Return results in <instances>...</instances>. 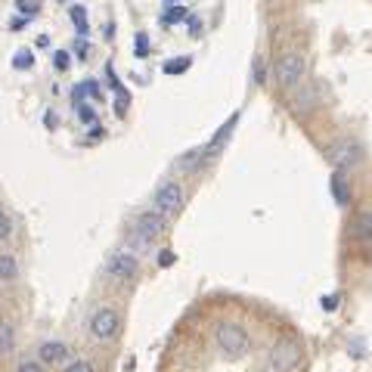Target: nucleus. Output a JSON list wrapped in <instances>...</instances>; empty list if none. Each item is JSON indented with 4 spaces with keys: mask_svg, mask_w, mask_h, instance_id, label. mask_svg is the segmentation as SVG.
Listing matches in <instances>:
<instances>
[{
    "mask_svg": "<svg viewBox=\"0 0 372 372\" xmlns=\"http://www.w3.org/2000/svg\"><path fill=\"white\" fill-rule=\"evenodd\" d=\"M214 338H217V347L227 356H232V360H239V356H245L252 351V338H248V332L239 323H221Z\"/></svg>",
    "mask_w": 372,
    "mask_h": 372,
    "instance_id": "f257e3e1",
    "label": "nucleus"
},
{
    "mask_svg": "<svg viewBox=\"0 0 372 372\" xmlns=\"http://www.w3.org/2000/svg\"><path fill=\"white\" fill-rule=\"evenodd\" d=\"M301 360H304V351L294 338H279L273 351H270V363H273L276 372H294L301 366Z\"/></svg>",
    "mask_w": 372,
    "mask_h": 372,
    "instance_id": "f03ea898",
    "label": "nucleus"
},
{
    "mask_svg": "<svg viewBox=\"0 0 372 372\" xmlns=\"http://www.w3.org/2000/svg\"><path fill=\"white\" fill-rule=\"evenodd\" d=\"M273 78L279 87H294V84L304 78V56H298V53H283V56L273 62Z\"/></svg>",
    "mask_w": 372,
    "mask_h": 372,
    "instance_id": "7ed1b4c3",
    "label": "nucleus"
},
{
    "mask_svg": "<svg viewBox=\"0 0 372 372\" xmlns=\"http://www.w3.org/2000/svg\"><path fill=\"white\" fill-rule=\"evenodd\" d=\"M118 310L115 307H99L97 314H93V320H90V332H93V338L97 341H112L115 335H118Z\"/></svg>",
    "mask_w": 372,
    "mask_h": 372,
    "instance_id": "20e7f679",
    "label": "nucleus"
},
{
    "mask_svg": "<svg viewBox=\"0 0 372 372\" xmlns=\"http://www.w3.org/2000/svg\"><path fill=\"white\" fill-rule=\"evenodd\" d=\"M155 211H161V214H180L183 211V190H180V183H161L159 190H155Z\"/></svg>",
    "mask_w": 372,
    "mask_h": 372,
    "instance_id": "39448f33",
    "label": "nucleus"
},
{
    "mask_svg": "<svg viewBox=\"0 0 372 372\" xmlns=\"http://www.w3.org/2000/svg\"><path fill=\"white\" fill-rule=\"evenodd\" d=\"M134 232L143 242H152V239H159L161 232H165V214L161 211H143L134 217Z\"/></svg>",
    "mask_w": 372,
    "mask_h": 372,
    "instance_id": "423d86ee",
    "label": "nucleus"
},
{
    "mask_svg": "<svg viewBox=\"0 0 372 372\" xmlns=\"http://www.w3.org/2000/svg\"><path fill=\"white\" fill-rule=\"evenodd\" d=\"M106 273L115 276V279H134L140 273V261L128 252H115L112 258L106 261Z\"/></svg>",
    "mask_w": 372,
    "mask_h": 372,
    "instance_id": "0eeeda50",
    "label": "nucleus"
},
{
    "mask_svg": "<svg viewBox=\"0 0 372 372\" xmlns=\"http://www.w3.org/2000/svg\"><path fill=\"white\" fill-rule=\"evenodd\" d=\"M360 143H354V140H341V143L335 146V152H332V165H335V170H341L345 174L347 168H354L356 161H360Z\"/></svg>",
    "mask_w": 372,
    "mask_h": 372,
    "instance_id": "6e6552de",
    "label": "nucleus"
},
{
    "mask_svg": "<svg viewBox=\"0 0 372 372\" xmlns=\"http://www.w3.org/2000/svg\"><path fill=\"white\" fill-rule=\"evenodd\" d=\"M239 118H242V112H232V115H230V118H227V121H223V124H221V128H217V134L211 137V143H208V146H205V152H208V159H214V155H217V152H221V149H223V146H227V140H230V134H232V130H236V124H239Z\"/></svg>",
    "mask_w": 372,
    "mask_h": 372,
    "instance_id": "1a4fd4ad",
    "label": "nucleus"
},
{
    "mask_svg": "<svg viewBox=\"0 0 372 372\" xmlns=\"http://www.w3.org/2000/svg\"><path fill=\"white\" fill-rule=\"evenodd\" d=\"M37 360H41V363L68 360V345H66V341H44V345L37 347Z\"/></svg>",
    "mask_w": 372,
    "mask_h": 372,
    "instance_id": "9d476101",
    "label": "nucleus"
},
{
    "mask_svg": "<svg viewBox=\"0 0 372 372\" xmlns=\"http://www.w3.org/2000/svg\"><path fill=\"white\" fill-rule=\"evenodd\" d=\"M208 152H205V146H199V149H190L186 155H180V170H186V174H192V170H199V168H205L208 165Z\"/></svg>",
    "mask_w": 372,
    "mask_h": 372,
    "instance_id": "9b49d317",
    "label": "nucleus"
},
{
    "mask_svg": "<svg viewBox=\"0 0 372 372\" xmlns=\"http://www.w3.org/2000/svg\"><path fill=\"white\" fill-rule=\"evenodd\" d=\"M332 196H335V202H338L341 208L351 202V192H347V183H345V174H341V170L332 174Z\"/></svg>",
    "mask_w": 372,
    "mask_h": 372,
    "instance_id": "f8f14e48",
    "label": "nucleus"
},
{
    "mask_svg": "<svg viewBox=\"0 0 372 372\" xmlns=\"http://www.w3.org/2000/svg\"><path fill=\"white\" fill-rule=\"evenodd\" d=\"M19 276V261L13 254H0V283H13Z\"/></svg>",
    "mask_w": 372,
    "mask_h": 372,
    "instance_id": "ddd939ff",
    "label": "nucleus"
},
{
    "mask_svg": "<svg viewBox=\"0 0 372 372\" xmlns=\"http://www.w3.org/2000/svg\"><path fill=\"white\" fill-rule=\"evenodd\" d=\"M354 232H356V239H363V242H372V211H363L360 217H356Z\"/></svg>",
    "mask_w": 372,
    "mask_h": 372,
    "instance_id": "4468645a",
    "label": "nucleus"
},
{
    "mask_svg": "<svg viewBox=\"0 0 372 372\" xmlns=\"http://www.w3.org/2000/svg\"><path fill=\"white\" fill-rule=\"evenodd\" d=\"M13 326L6 323V320H0V356H6L13 351Z\"/></svg>",
    "mask_w": 372,
    "mask_h": 372,
    "instance_id": "2eb2a0df",
    "label": "nucleus"
},
{
    "mask_svg": "<svg viewBox=\"0 0 372 372\" xmlns=\"http://www.w3.org/2000/svg\"><path fill=\"white\" fill-rule=\"evenodd\" d=\"M252 81H254V87H264V81H267V59L264 56H254L252 62Z\"/></svg>",
    "mask_w": 372,
    "mask_h": 372,
    "instance_id": "dca6fc26",
    "label": "nucleus"
},
{
    "mask_svg": "<svg viewBox=\"0 0 372 372\" xmlns=\"http://www.w3.org/2000/svg\"><path fill=\"white\" fill-rule=\"evenodd\" d=\"M186 16H190V13H186V6L174 4V6H170V10H168L165 16H161V25H177V22H183Z\"/></svg>",
    "mask_w": 372,
    "mask_h": 372,
    "instance_id": "f3484780",
    "label": "nucleus"
},
{
    "mask_svg": "<svg viewBox=\"0 0 372 372\" xmlns=\"http://www.w3.org/2000/svg\"><path fill=\"white\" fill-rule=\"evenodd\" d=\"M68 16H72L78 35H87V10H84V6H72V10H68Z\"/></svg>",
    "mask_w": 372,
    "mask_h": 372,
    "instance_id": "a211bd4d",
    "label": "nucleus"
},
{
    "mask_svg": "<svg viewBox=\"0 0 372 372\" xmlns=\"http://www.w3.org/2000/svg\"><path fill=\"white\" fill-rule=\"evenodd\" d=\"M190 66H192V59H190V56H177V59L165 62V75H180V72H186Z\"/></svg>",
    "mask_w": 372,
    "mask_h": 372,
    "instance_id": "6ab92c4d",
    "label": "nucleus"
},
{
    "mask_svg": "<svg viewBox=\"0 0 372 372\" xmlns=\"http://www.w3.org/2000/svg\"><path fill=\"white\" fill-rule=\"evenodd\" d=\"M16 10L28 19V16H35L37 10H41V0H16Z\"/></svg>",
    "mask_w": 372,
    "mask_h": 372,
    "instance_id": "aec40b11",
    "label": "nucleus"
},
{
    "mask_svg": "<svg viewBox=\"0 0 372 372\" xmlns=\"http://www.w3.org/2000/svg\"><path fill=\"white\" fill-rule=\"evenodd\" d=\"M78 118H81V124H97V108L93 106H84V103H78Z\"/></svg>",
    "mask_w": 372,
    "mask_h": 372,
    "instance_id": "412c9836",
    "label": "nucleus"
},
{
    "mask_svg": "<svg viewBox=\"0 0 372 372\" xmlns=\"http://www.w3.org/2000/svg\"><path fill=\"white\" fill-rule=\"evenodd\" d=\"M68 66H72V56H68L66 50L53 53V68H56V72H68Z\"/></svg>",
    "mask_w": 372,
    "mask_h": 372,
    "instance_id": "4be33fe9",
    "label": "nucleus"
},
{
    "mask_svg": "<svg viewBox=\"0 0 372 372\" xmlns=\"http://www.w3.org/2000/svg\"><path fill=\"white\" fill-rule=\"evenodd\" d=\"M134 53H137L140 59L149 56V35H137V41H134Z\"/></svg>",
    "mask_w": 372,
    "mask_h": 372,
    "instance_id": "5701e85b",
    "label": "nucleus"
},
{
    "mask_svg": "<svg viewBox=\"0 0 372 372\" xmlns=\"http://www.w3.org/2000/svg\"><path fill=\"white\" fill-rule=\"evenodd\" d=\"M31 59H35V56H31V50H19V53L13 56V66L25 72V68H31Z\"/></svg>",
    "mask_w": 372,
    "mask_h": 372,
    "instance_id": "b1692460",
    "label": "nucleus"
},
{
    "mask_svg": "<svg viewBox=\"0 0 372 372\" xmlns=\"http://www.w3.org/2000/svg\"><path fill=\"white\" fill-rule=\"evenodd\" d=\"M10 232H13V221H10V214L0 208V242H4V239H10Z\"/></svg>",
    "mask_w": 372,
    "mask_h": 372,
    "instance_id": "393cba45",
    "label": "nucleus"
},
{
    "mask_svg": "<svg viewBox=\"0 0 372 372\" xmlns=\"http://www.w3.org/2000/svg\"><path fill=\"white\" fill-rule=\"evenodd\" d=\"M66 372H97V369H93V363H87V360H72L66 366Z\"/></svg>",
    "mask_w": 372,
    "mask_h": 372,
    "instance_id": "a878e982",
    "label": "nucleus"
},
{
    "mask_svg": "<svg viewBox=\"0 0 372 372\" xmlns=\"http://www.w3.org/2000/svg\"><path fill=\"white\" fill-rule=\"evenodd\" d=\"M16 372H44V366H41V363H35V360H25Z\"/></svg>",
    "mask_w": 372,
    "mask_h": 372,
    "instance_id": "bb28decb",
    "label": "nucleus"
},
{
    "mask_svg": "<svg viewBox=\"0 0 372 372\" xmlns=\"http://www.w3.org/2000/svg\"><path fill=\"white\" fill-rule=\"evenodd\" d=\"M174 264V252H161L159 254V267H170Z\"/></svg>",
    "mask_w": 372,
    "mask_h": 372,
    "instance_id": "cd10ccee",
    "label": "nucleus"
},
{
    "mask_svg": "<svg viewBox=\"0 0 372 372\" xmlns=\"http://www.w3.org/2000/svg\"><path fill=\"white\" fill-rule=\"evenodd\" d=\"M323 307H326V310H335V307H338V294H326V298H323Z\"/></svg>",
    "mask_w": 372,
    "mask_h": 372,
    "instance_id": "c85d7f7f",
    "label": "nucleus"
},
{
    "mask_svg": "<svg viewBox=\"0 0 372 372\" xmlns=\"http://www.w3.org/2000/svg\"><path fill=\"white\" fill-rule=\"evenodd\" d=\"M106 137V130L103 128H97V124H93V128H90V140H103Z\"/></svg>",
    "mask_w": 372,
    "mask_h": 372,
    "instance_id": "c756f323",
    "label": "nucleus"
},
{
    "mask_svg": "<svg viewBox=\"0 0 372 372\" xmlns=\"http://www.w3.org/2000/svg\"><path fill=\"white\" fill-rule=\"evenodd\" d=\"M168 4H180V0H168Z\"/></svg>",
    "mask_w": 372,
    "mask_h": 372,
    "instance_id": "7c9ffc66",
    "label": "nucleus"
},
{
    "mask_svg": "<svg viewBox=\"0 0 372 372\" xmlns=\"http://www.w3.org/2000/svg\"><path fill=\"white\" fill-rule=\"evenodd\" d=\"M59 4H66V0H59Z\"/></svg>",
    "mask_w": 372,
    "mask_h": 372,
    "instance_id": "2f4dec72",
    "label": "nucleus"
},
{
    "mask_svg": "<svg viewBox=\"0 0 372 372\" xmlns=\"http://www.w3.org/2000/svg\"><path fill=\"white\" fill-rule=\"evenodd\" d=\"M270 4H276V0H270Z\"/></svg>",
    "mask_w": 372,
    "mask_h": 372,
    "instance_id": "473e14b6",
    "label": "nucleus"
}]
</instances>
